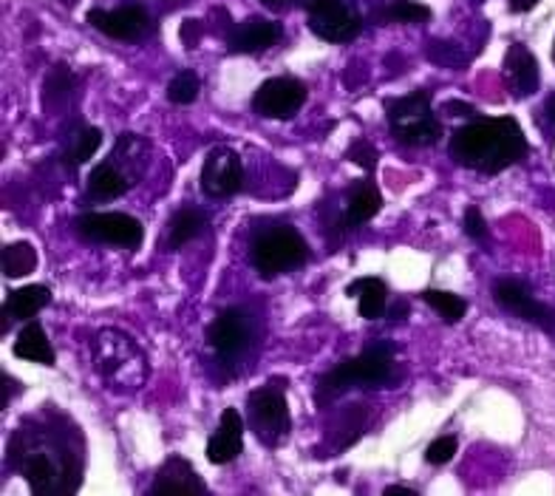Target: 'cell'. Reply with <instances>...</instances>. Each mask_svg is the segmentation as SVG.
<instances>
[{"mask_svg":"<svg viewBox=\"0 0 555 496\" xmlns=\"http://www.w3.org/2000/svg\"><path fill=\"white\" fill-rule=\"evenodd\" d=\"M52 301V290L46 284H29L21 287L15 292H7V301H3V313L7 318H17V321H31L43 307H49Z\"/></svg>","mask_w":555,"mask_h":496,"instance_id":"obj_18","label":"cell"},{"mask_svg":"<svg viewBox=\"0 0 555 496\" xmlns=\"http://www.w3.org/2000/svg\"><path fill=\"white\" fill-rule=\"evenodd\" d=\"M307 103V86L298 77H272L253 97L256 114L267 119H289Z\"/></svg>","mask_w":555,"mask_h":496,"instance_id":"obj_8","label":"cell"},{"mask_svg":"<svg viewBox=\"0 0 555 496\" xmlns=\"http://www.w3.org/2000/svg\"><path fill=\"white\" fill-rule=\"evenodd\" d=\"M244 448V420L238 415V409H227L221 415V423L216 429V434L207 443V460L212 466H227L233 462Z\"/></svg>","mask_w":555,"mask_h":496,"instance_id":"obj_14","label":"cell"},{"mask_svg":"<svg viewBox=\"0 0 555 496\" xmlns=\"http://www.w3.org/2000/svg\"><path fill=\"white\" fill-rule=\"evenodd\" d=\"M346 160L354 162V165H360V168H365L369 174H372L374 165H377V160H380V154H377V148H374L372 142L358 139V142H351V148L346 151Z\"/></svg>","mask_w":555,"mask_h":496,"instance_id":"obj_30","label":"cell"},{"mask_svg":"<svg viewBox=\"0 0 555 496\" xmlns=\"http://www.w3.org/2000/svg\"><path fill=\"white\" fill-rule=\"evenodd\" d=\"M504 77H507V86L516 97H530L539 88L541 74H539V63L530 52H527L525 46H513L507 58H504Z\"/></svg>","mask_w":555,"mask_h":496,"instance_id":"obj_16","label":"cell"},{"mask_svg":"<svg viewBox=\"0 0 555 496\" xmlns=\"http://www.w3.org/2000/svg\"><path fill=\"white\" fill-rule=\"evenodd\" d=\"M346 292H349L351 298H358L360 315H363L365 321H377V318L386 315L388 287L380 278H358V281H351Z\"/></svg>","mask_w":555,"mask_h":496,"instance_id":"obj_19","label":"cell"},{"mask_svg":"<svg viewBox=\"0 0 555 496\" xmlns=\"http://www.w3.org/2000/svg\"><path fill=\"white\" fill-rule=\"evenodd\" d=\"M198 91H202V82H198L196 72L188 68V72H179L173 80H170L168 100L176 105H191L198 97Z\"/></svg>","mask_w":555,"mask_h":496,"instance_id":"obj_27","label":"cell"},{"mask_svg":"<svg viewBox=\"0 0 555 496\" xmlns=\"http://www.w3.org/2000/svg\"><path fill=\"white\" fill-rule=\"evenodd\" d=\"M386 494H388V496H400V494H405V496H416V491H414V488H409V485H388Z\"/></svg>","mask_w":555,"mask_h":496,"instance_id":"obj_34","label":"cell"},{"mask_svg":"<svg viewBox=\"0 0 555 496\" xmlns=\"http://www.w3.org/2000/svg\"><path fill=\"white\" fill-rule=\"evenodd\" d=\"M456 437H437L431 445H428V452H425V460L431 462V466H446L456 457Z\"/></svg>","mask_w":555,"mask_h":496,"instance_id":"obj_31","label":"cell"},{"mask_svg":"<svg viewBox=\"0 0 555 496\" xmlns=\"http://www.w3.org/2000/svg\"><path fill=\"white\" fill-rule=\"evenodd\" d=\"M281 37V26L275 21H267V17H249V21L238 23L227 43H230V52L235 54H258L263 49L278 43Z\"/></svg>","mask_w":555,"mask_h":496,"instance_id":"obj_15","label":"cell"},{"mask_svg":"<svg viewBox=\"0 0 555 496\" xmlns=\"http://www.w3.org/2000/svg\"><path fill=\"white\" fill-rule=\"evenodd\" d=\"M391 352L388 349H365L358 358H349L344 364H337L326 378L321 380V389H318V400L326 403L337 394H344L351 386H380L391 378Z\"/></svg>","mask_w":555,"mask_h":496,"instance_id":"obj_3","label":"cell"},{"mask_svg":"<svg viewBox=\"0 0 555 496\" xmlns=\"http://www.w3.org/2000/svg\"><path fill=\"white\" fill-rule=\"evenodd\" d=\"M553 58H555V52H553Z\"/></svg>","mask_w":555,"mask_h":496,"instance_id":"obj_36","label":"cell"},{"mask_svg":"<svg viewBox=\"0 0 555 496\" xmlns=\"http://www.w3.org/2000/svg\"><path fill=\"white\" fill-rule=\"evenodd\" d=\"M249 423L263 443H278L289 431V409L284 394L275 389H256L249 394Z\"/></svg>","mask_w":555,"mask_h":496,"instance_id":"obj_9","label":"cell"},{"mask_svg":"<svg viewBox=\"0 0 555 496\" xmlns=\"http://www.w3.org/2000/svg\"><path fill=\"white\" fill-rule=\"evenodd\" d=\"M244 185L242 156L233 148H212L202 168V188L207 196H233Z\"/></svg>","mask_w":555,"mask_h":496,"instance_id":"obj_10","label":"cell"},{"mask_svg":"<svg viewBox=\"0 0 555 496\" xmlns=\"http://www.w3.org/2000/svg\"><path fill=\"white\" fill-rule=\"evenodd\" d=\"M263 7H270V9H284V7H289V3H293V0H261Z\"/></svg>","mask_w":555,"mask_h":496,"instance_id":"obj_35","label":"cell"},{"mask_svg":"<svg viewBox=\"0 0 555 496\" xmlns=\"http://www.w3.org/2000/svg\"><path fill=\"white\" fill-rule=\"evenodd\" d=\"M380 207H383L380 188L374 185V179H365V182H360L358 188L351 190L349 207H346V225L349 227L365 225V221L377 216Z\"/></svg>","mask_w":555,"mask_h":496,"instance_id":"obj_20","label":"cell"},{"mask_svg":"<svg viewBox=\"0 0 555 496\" xmlns=\"http://www.w3.org/2000/svg\"><path fill=\"white\" fill-rule=\"evenodd\" d=\"M307 241L295 227H275L253 244V264L263 278H275L307 262Z\"/></svg>","mask_w":555,"mask_h":496,"instance_id":"obj_4","label":"cell"},{"mask_svg":"<svg viewBox=\"0 0 555 496\" xmlns=\"http://www.w3.org/2000/svg\"><path fill=\"white\" fill-rule=\"evenodd\" d=\"M80 236L100 244H117L125 250H137L145 239L142 221L128 216V213H86L77 219Z\"/></svg>","mask_w":555,"mask_h":496,"instance_id":"obj_7","label":"cell"},{"mask_svg":"<svg viewBox=\"0 0 555 496\" xmlns=\"http://www.w3.org/2000/svg\"><path fill=\"white\" fill-rule=\"evenodd\" d=\"M100 145H103V133H100V128H82V131L77 133V139H74L72 162L74 165H82V162H88L96 154V148Z\"/></svg>","mask_w":555,"mask_h":496,"instance_id":"obj_28","label":"cell"},{"mask_svg":"<svg viewBox=\"0 0 555 496\" xmlns=\"http://www.w3.org/2000/svg\"><path fill=\"white\" fill-rule=\"evenodd\" d=\"M96 366L105 378L117 380L122 386L137 389L142 383V374H133V369H142L145 372V360L139 355V349L133 346V341L122 332H100L96 338Z\"/></svg>","mask_w":555,"mask_h":496,"instance_id":"obj_5","label":"cell"},{"mask_svg":"<svg viewBox=\"0 0 555 496\" xmlns=\"http://www.w3.org/2000/svg\"><path fill=\"white\" fill-rule=\"evenodd\" d=\"M391 133L402 145H437L442 125L431 111V91H414L409 97L386 100Z\"/></svg>","mask_w":555,"mask_h":496,"instance_id":"obj_2","label":"cell"},{"mask_svg":"<svg viewBox=\"0 0 555 496\" xmlns=\"http://www.w3.org/2000/svg\"><path fill=\"white\" fill-rule=\"evenodd\" d=\"M37 267V253L31 244L17 241V244H7L3 247V276L7 278H23L35 272Z\"/></svg>","mask_w":555,"mask_h":496,"instance_id":"obj_25","label":"cell"},{"mask_svg":"<svg viewBox=\"0 0 555 496\" xmlns=\"http://www.w3.org/2000/svg\"><path fill=\"white\" fill-rule=\"evenodd\" d=\"M88 23L94 26L96 31L114 37V40H137L147 31L151 26V17L142 7L131 3V7H119L114 12H105V9H91L88 12Z\"/></svg>","mask_w":555,"mask_h":496,"instance_id":"obj_12","label":"cell"},{"mask_svg":"<svg viewBox=\"0 0 555 496\" xmlns=\"http://www.w3.org/2000/svg\"><path fill=\"white\" fill-rule=\"evenodd\" d=\"M453 156L465 168L482 170V174H502L527 156V139L521 125L513 117H485L462 125L451 139Z\"/></svg>","mask_w":555,"mask_h":496,"instance_id":"obj_1","label":"cell"},{"mask_svg":"<svg viewBox=\"0 0 555 496\" xmlns=\"http://www.w3.org/2000/svg\"><path fill=\"white\" fill-rule=\"evenodd\" d=\"M535 123H541V128L547 133H555V94L550 97L544 111H541V117H535Z\"/></svg>","mask_w":555,"mask_h":496,"instance_id":"obj_33","label":"cell"},{"mask_svg":"<svg viewBox=\"0 0 555 496\" xmlns=\"http://www.w3.org/2000/svg\"><path fill=\"white\" fill-rule=\"evenodd\" d=\"M465 233L476 241H488V225H485L479 207H468L465 211Z\"/></svg>","mask_w":555,"mask_h":496,"instance_id":"obj_32","label":"cell"},{"mask_svg":"<svg viewBox=\"0 0 555 496\" xmlns=\"http://www.w3.org/2000/svg\"><path fill=\"white\" fill-rule=\"evenodd\" d=\"M15 355L23 360H31V364L54 366V349L49 338H46V329L37 321H29L23 327V332L17 335Z\"/></svg>","mask_w":555,"mask_h":496,"instance_id":"obj_21","label":"cell"},{"mask_svg":"<svg viewBox=\"0 0 555 496\" xmlns=\"http://www.w3.org/2000/svg\"><path fill=\"white\" fill-rule=\"evenodd\" d=\"M131 179L125 174H119V168L114 162H103V165H96L88 176V188L94 193L96 199H117L122 196L125 190L131 188Z\"/></svg>","mask_w":555,"mask_h":496,"instance_id":"obj_23","label":"cell"},{"mask_svg":"<svg viewBox=\"0 0 555 496\" xmlns=\"http://www.w3.org/2000/svg\"><path fill=\"white\" fill-rule=\"evenodd\" d=\"M425 304H431L434 309L439 313V318L446 323H460L468 313V304L460 298V295H453V292L446 290H425L423 292Z\"/></svg>","mask_w":555,"mask_h":496,"instance_id":"obj_26","label":"cell"},{"mask_svg":"<svg viewBox=\"0 0 555 496\" xmlns=\"http://www.w3.org/2000/svg\"><path fill=\"white\" fill-rule=\"evenodd\" d=\"M23 474H26V480H29L35 494H60V491H63V485L57 482L60 471L49 454L35 452L31 457H26V462H23Z\"/></svg>","mask_w":555,"mask_h":496,"instance_id":"obj_22","label":"cell"},{"mask_svg":"<svg viewBox=\"0 0 555 496\" xmlns=\"http://www.w3.org/2000/svg\"><path fill=\"white\" fill-rule=\"evenodd\" d=\"M207 341H210V346L219 352V355H227V358H230V355H238L249 341L247 315L235 307L224 309V313L210 323V329H207Z\"/></svg>","mask_w":555,"mask_h":496,"instance_id":"obj_13","label":"cell"},{"mask_svg":"<svg viewBox=\"0 0 555 496\" xmlns=\"http://www.w3.org/2000/svg\"><path fill=\"white\" fill-rule=\"evenodd\" d=\"M207 219L205 213L193 211V207H182V211L176 213L173 221H170V236H168V244L170 247H184L188 241L196 239L202 230H205Z\"/></svg>","mask_w":555,"mask_h":496,"instance_id":"obj_24","label":"cell"},{"mask_svg":"<svg viewBox=\"0 0 555 496\" xmlns=\"http://www.w3.org/2000/svg\"><path fill=\"white\" fill-rule=\"evenodd\" d=\"M493 292H496L499 304H502L504 309H511L516 318H521V321L527 323H535L539 329L555 335V309L547 307V304H541V301H535L533 295L527 292L525 284L504 278V281H499Z\"/></svg>","mask_w":555,"mask_h":496,"instance_id":"obj_11","label":"cell"},{"mask_svg":"<svg viewBox=\"0 0 555 496\" xmlns=\"http://www.w3.org/2000/svg\"><path fill=\"white\" fill-rule=\"evenodd\" d=\"M386 17L395 23H416V21H428L431 17V9L420 7V3H409V0H397L386 9Z\"/></svg>","mask_w":555,"mask_h":496,"instance_id":"obj_29","label":"cell"},{"mask_svg":"<svg viewBox=\"0 0 555 496\" xmlns=\"http://www.w3.org/2000/svg\"><path fill=\"white\" fill-rule=\"evenodd\" d=\"M205 482L198 480L191 462L182 457H170L151 485V494H205Z\"/></svg>","mask_w":555,"mask_h":496,"instance_id":"obj_17","label":"cell"},{"mask_svg":"<svg viewBox=\"0 0 555 496\" xmlns=\"http://www.w3.org/2000/svg\"><path fill=\"white\" fill-rule=\"evenodd\" d=\"M309 29L330 43H349L363 29V21L346 0H309Z\"/></svg>","mask_w":555,"mask_h":496,"instance_id":"obj_6","label":"cell"}]
</instances>
